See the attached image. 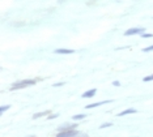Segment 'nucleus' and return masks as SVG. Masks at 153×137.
<instances>
[{
  "label": "nucleus",
  "mask_w": 153,
  "mask_h": 137,
  "mask_svg": "<svg viewBox=\"0 0 153 137\" xmlns=\"http://www.w3.org/2000/svg\"><path fill=\"white\" fill-rule=\"evenodd\" d=\"M37 81H38V80H33V78L20 80V81H16L15 84H12V86L9 87V90L15 91V90H19V89H25V87H29V86L36 85Z\"/></svg>",
  "instance_id": "nucleus-1"
},
{
  "label": "nucleus",
  "mask_w": 153,
  "mask_h": 137,
  "mask_svg": "<svg viewBox=\"0 0 153 137\" xmlns=\"http://www.w3.org/2000/svg\"><path fill=\"white\" fill-rule=\"evenodd\" d=\"M81 133L80 131H77L76 128H72V129H64V131H58L56 136L58 137H75V136H80Z\"/></svg>",
  "instance_id": "nucleus-2"
},
{
  "label": "nucleus",
  "mask_w": 153,
  "mask_h": 137,
  "mask_svg": "<svg viewBox=\"0 0 153 137\" xmlns=\"http://www.w3.org/2000/svg\"><path fill=\"white\" fill-rule=\"evenodd\" d=\"M145 29L144 27H131V29H128L124 31V36L126 37H130V36H136V34H141L144 33Z\"/></svg>",
  "instance_id": "nucleus-3"
},
{
  "label": "nucleus",
  "mask_w": 153,
  "mask_h": 137,
  "mask_svg": "<svg viewBox=\"0 0 153 137\" xmlns=\"http://www.w3.org/2000/svg\"><path fill=\"white\" fill-rule=\"evenodd\" d=\"M113 101L107 99V101H101V102H96V103H90V104H86L85 108L86 110H92V108L94 107H98V106H102V104H107V103H111Z\"/></svg>",
  "instance_id": "nucleus-4"
},
{
  "label": "nucleus",
  "mask_w": 153,
  "mask_h": 137,
  "mask_svg": "<svg viewBox=\"0 0 153 137\" xmlns=\"http://www.w3.org/2000/svg\"><path fill=\"white\" fill-rule=\"evenodd\" d=\"M72 128H77V124L76 123H64L58 129L59 131H64V129H72Z\"/></svg>",
  "instance_id": "nucleus-5"
},
{
  "label": "nucleus",
  "mask_w": 153,
  "mask_h": 137,
  "mask_svg": "<svg viewBox=\"0 0 153 137\" xmlns=\"http://www.w3.org/2000/svg\"><path fill=\"white\" fill-rule=\"evenodd\" d=\"M96 93H97V89L96 87H93V89H89V90H86L85 93H82L81 98H93L96 96Z\"/></svg>",
  "instance_id": "nucleus-6"
},
{
  "label": "nucleus",
  "mask_w": 153,
  "mask_h": 137,
  "mask_svg": "<svg viewBox=\"0 0 153 137\" xmlns=\"http://www.w3.org/2000/svg\"><path fill=\"white\" fill-rule=\"evenodd\" d=\"M55 54L71 55V54H75V51H74V50H69V48H56V50H55Z\"/></svg>",
  "instance_id": "nucleus-7"
},
{
  "label": "nucleus",
  "mask_w": 153,
  "mask_h": 137,
  "mask_svg": "<svg viewBox=\"0 0 153 137\" xmlns=\"http://www.w3.org/2000/svg\"><path fill=\"white\" fill-rule=\"evenodd\" d=\"M137 110L136 108H127V110H123L118 114V116H126V115H131V114H136Z\"/></svg>",
  "instance_id": "nucleus-8"
},
{
  "label": "nucleus",
  "mask_w": 153,
  "mask_h": 137,
  "mask_svg": "<svg viewBox=\"0 0 153 137\" xmlns=\"http://www.w3.org/2000/svg\"><path fill=\"white\" fill-rule=\"evenodd\" d=\"M48 114H51L50 110H46V111H41V112H36L33 115V119H39V118H43V116H47Z\"/></svg>",
  "instance_id": "nucleus-9"
},
{
  "label": "nucleus",
  "mask_w": 153,
  "mask_h": 137,
  "mask_svg": "<svg viewBox=\"0 0 153 137\" xmlns=\"http://www.w3.org/2000/svg\"><path fill=\"white\" fill-rule=\"evenodd\" d=\"M85 118H86L85 114H77V115H74V116H72V120L80 121V120H82V119H85Z\"/></svg>",
  "instance_id": "nucleus-10"
},
{
  "label": "nucleus",
  "mask_w": 153,
  "mask_h": 137,
  "mask_svg": "<svg viewBox=\"0 0 153 137\" xmlns=\"http://www.w3.org/2000/svg\"><path fill=\"white\" fill-rule=\"evenodd\" d=\"M9 108H11V106H9V104H3V106L0 107V112H1V114H4V112L8 111Z\"/></svg>",
  "instance_id": "nucleus-11"
},
{
  "label": "nucleus",
  "mask_w": 153,
  "mask_h": 137,
  "mask_svg": "<svg viewBox=\"0 0 153 137\" xmlns=\"http://www.w3.org/2000/svg\"><path fill=\"white\" fill-rule=\"evenodd\" d=\"M59 116L58 112H55V114H48L47 115V120H54V119H56Z\"/></svg>",
  "instance_id": "nucleus-12"
},
{
  "label": "nucleus",
  "mask_w": 153,
  "mask_h": 137,
  "mask_svg": "<svg viewBox=\"0 0 153 137\" xmlns=\"http://www.w3.org/2000/svg\"><path fill=\"white\" fill-rule=\"evenodd\" d=\"M140 37H141V38H145V39H148V38H152V37H153V34H151V33H145V31H144V33H141V34H140Z\"/></svg>",
  "instance_id": "nucleus-13"
},
{
  "label": "nucleus",
  "mask_w": 153,
  "mask_h": 137,
  "mask_svg": "<svg viewBox=\"0 0 153 137\" xmlns=\"http://www.w3.org/2000/svg\"><path fill=\"white\" fill-rule=\"evenodd\" d=\"M109 127H113V123H103V124L100 127V129H105V128H109Z\"/></svg>",
  "instance_id": "nucleus-14"
},
{
  "label": "nucleus",
  "mask_w": 153,
  "mask_h": 137,
  "mask_svg": "<svg viewBox=\"0 0 153 137\" xmlns=\"http://www.w3.org/2000/svg\"><path fill=\"white\" fill-rule=\"evenodd\" d=\"M143 81H144V82L153 81V75H151V76H147V77H144V78H143Z\"/></svg>",
  "instance_id": "nucleus-15"
},
{
  "label": "nucleus",
  "mask_w": 153,
  "mask_h": 137,
  "mask_svg": "<svg viewBox=\"0 0 153 137\" xmlns=\"http://www.w3.org/2000/svg\"><path fill=\"white\" fill-rule=\"evenodd\" d=\"M151 51H153V44H152V46H149V47L143 48V52H151Z\"/></svg>",
  "instance_id": "nucleus-16"
},
{
  "label": "nucleus",
  "mask_w": 153,
  "mask_h": 137,
  "mask_svg": "<svg viewBox=\"0 0 153 137\" xmlns=\"http://www.w3.org/2000/svg\"><path fill=\"white\" fill-rule=\"evenodd\" d=\"M63 85H64V82H55L53 86L54 87H59V86H63Z\"/></svg>",
  "instance_id": "nucleus-17"
},
{
  "label": "nucleus",
  "mask_w": 153,
  "mask_h": 137,
  "mask_svg": "<svg viewBox=\"0 0 153 137\" xmlns=\"http://www.w3.org/2000/svg\"><path fill=\"white\" fill-rule=\"evenodd\" d=\"M113 85L114 86H120V82L119 81H113Z\"/></svg>",
  "instance_id": "nucleus-18"
}]
</instances>
